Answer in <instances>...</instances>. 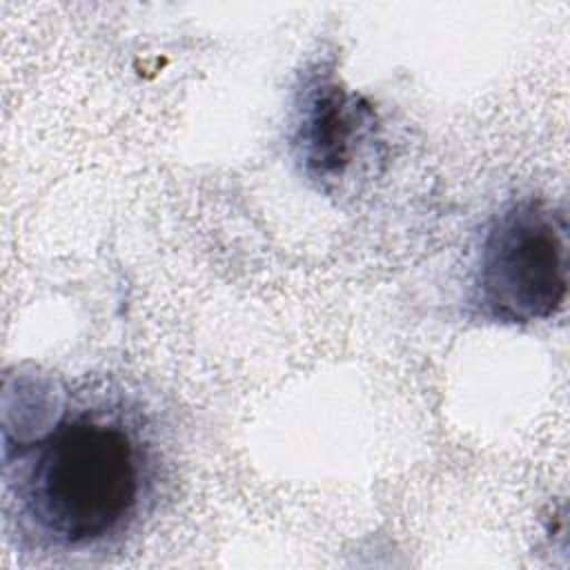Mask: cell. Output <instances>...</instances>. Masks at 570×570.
<instances>
[{
  "label": "cell",
  "instance_id": "cell-1",
  "mask_svg": "<svg viewBox=\"0 0 570 570\" xmlns=\"http://www.w3.org/2000/svg\"><path fill=\"white\" fill-rule=\"evenodd\" d=\"M140 497V454L118 423L73 416L27 454L18 483L22 512L38 534L62 548L96 543L134 514Z\"/></svg>",
  "mask_w": 570,
  "mask_h": 570
},
{
  "label": "cell",
  "instance_id": "cell-2",
  "mask_svg": "<svg viewBox=\"0 0 570 570\" xmlns=\"http://www.w3.org/2000/svg\"><path fill=\"white\" fill-rule=\"evenodd\" d=\"M566 216L523 198L490 223L476 265V307L497 323L552 316L568 289Z\"/></svg>",
  "mask_w": 570,
  "mask_h": 570
},
{
  "label": "cell",
  "instance_id": "cell-3",
  "mask_svg": "<svg viewBox=\"0 0 570 570\" xmlns=\"http://www.w3.org/2000/svg\"><path fill=\"white\" fill-rule=\"evenodd\" d=\"M370 111L336 82H321L309 94L301 120V147L316 178H336L350 165Z\"/></svg>",
  "mask_w": 570,
  "mask_h": 570
}]
</instances>
